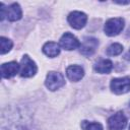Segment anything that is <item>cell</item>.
<instances>
[{
	"label": "cell",
	"mask_w": 130,
	"mask_h": 130,
	"mask_svg": "<svg viewBox=\"0 0 130 130\" xmlns=\"http://www.w3.org/2000/svg\"><path fill=\"white\" fill-rule=\"evenodd\" d=\"M94 71L101 74H108L112 71L113 69V63L111 60L109 59H101L100 61H98L94 66Z\"/></svg>",
	"instance_id": "obj_12"
},
{
	"label": "cell",
	"mask_w": 130,
	"mask_h": 130,
	"mask_svg": "<svg viewBox=\"0 0 130 130\" xmlns=\"http://www.w3.org/2000/svg\"><path fill=\"white\" fill-rule=\"evenodd\" d=\"M99 46V41L92 37H86L80 44V53L84 56H91Z\"/></svg>",
	"instance_id": "obj_7"
},
{
	"label": "cell",
	"mask_w": 130,
	"mask_h": 130,
	"mask_svg": "<svg viewBox=\"0 0 130 130\" xmlns=\"http://www.w3.org/2000/svg\"><path fill=\"white\" fill-rule=\"evenodd\" d=\"M115 3H118V4H129L130 1H125V2H123V1H115Z\"/></svg>",
	"instance_id": "obj_18"
},
{
	"label": "cell",
	"mask_w": 130,
	"mask_h": 130,
	"mask_svg": "<svg viewBox=\"0 0 130 130\" xmlns=\"http://www.w3.org/2000/svg\"><path fill=\"white\" fill-rule=\"evenodd\" d=\"M0 43H1V54L2 55L5 54V53H8L11 50L12 46H13L12 42L9 39L5 38V37H1L0 38Z\"/></svg>",
	"instance_id": "obj_16"
},
{
	"label": "cell",
	"mask_w": 130,
	"mask_h": 130,
	"mask_svg": "<svg viewBox=\"0 0 130 130\" xmlns=\"http://www.w3.org/2000/svg\"><path fill=\"white\" fill-rule=\"evenodd\" d=\"M123 28H124V19L121 17H115L109 19L104 26V30L106 35L110 37L119 35Z\"/></svg>",
	"instance_id": "obj_2"
},
{
	"label": "cell",
	"mask_w": 130,
	"mask_h": 130,
	"mask_svg": "<svg viewBox=\"0 0 130 130\" xmlns=\"http://www.w3.org/2000/svg\"><path fill=\"white\" fill-rule=\"evenodd\" d=\"M124 58L127 60V61H130V49L128 50V52L125 54V56H124Z\"/></svg>",
	"instance_id": "obj_17"
},
{
	"label": "cell",
	"mask_w": 130,
	"mask_h": 130,
	"mask_svg": "<svg viewBox=\"0 0 130 130\" xmlns=\"http://www.w3.org/2000/svg\"><path fill=\"white\" fill-rule=\"evenodd\" d=\"M43 52L47 56L53 58V57H56V56H58L60 54V47H59V45L57 43L48 42L43 46Z\"/></svg>",
	"instance_id": "obj_13"
},
{
	"label": "cell",
	"mask_w": 130,
	"mask_h": 130,
	"mask_svg": "<svg viewBox=\"0 0 130 130\" xmlns=\"http://www.w3.org/2000/svg\"><path fill=\"white\" fill-rule=\"evenodd\" d=\"M123 51V46L121 44L118 43H114L112 45H110L107 49V54L109 56H117L119 54H121Z\"/></svg>",
	"instance_id": "obj_14"
},
{
	"label": "cell",
	"mask_w": 130,
	"mask_h": 130,
	"mask_svg": "<svg viewBox=\"0 0 130 130\" xmlns=\"http://www.w3.org/2000/svg\"><path fill=\"white\" fill-rule=\"evenodd\" d=\"M60 46L68 51L75 50L80 47V43L75 36L70 32H65L60 39Z\"/></svg>",
	"instance_id": "obj_8"
},
{
	"label": "cell",
	"mask_w": 130,
	"mask_h": 130,
	"mask_svg": "<svg viewBox=\"0 0 130 130\" xmlns=\"http://www.w3.org/2000/svg\"><path fill=\"white\" fill-rule=\"evenodd\" d=\"M127 125V118L122 112H118L111 116L108 120L109 130H123Z\"/></svg>",
	"instance_id": "obj_5"
},
{
	"label": "cell",
	"mask_w": 130,
	"mask_h": 130,
	"mask_svg": "<svg viewBox=\"0 0 130 130\" xmlns=\"http://www.w3.org/2000/svg\"><path fill=\"white\" fill-rule=\"evenodd\" d=\"M22 16V11L18 3H12L6 8V17L10 21L19 20Z\"/></svg>",
	"instance_id": "obj_11"
},
{
	"label": "cell",
	"mask_w": 130,
	"mask_h": 130,
	"mask_svg": "<svg viewBox=\"0 0 130 130\" xmlns=\"http://www.w3.org/2000/svg\"><path fill=\"white\" fill-rule=\"evenodd\" d=\"M37 70L36 63L27 55H24L20 62V75L22 77H31L37 73Z\"/></svg>",
	"instance_id": "obj_4"
},
{
	"label": "cell",
	"mask_w": 130,
	"mask_h": 130,
	"mask_svg": "<svg viewBox=\"0 0 130 130\" xmlns=\"http://www.w3.org/2000/svg\"><path fill=\"white\" fill-rule=\"evenodd\" d=\"M81 128L83 130H103V126L101 123L98 122H88V121H82L81 122Z\"/></svg>",
	"instance_id": "obj_15"
},
{
	"label": "cell",
	"mask_w": 130,
	"mask_h": 130,
	"mask_svg": "<svg viewBox=\"0 0 130 130\" xmlns=\"http://www.w3.org/2000/svg\"><path fill=\"white\" fill-rule=\"evenodd\" d=\"M66 75L71 81H79L84 76V70L81 66L71 65L66 69Z\"/></svg>",
	"instance_id": "obj_10"
},
{
	"label": "cell",
	"mask_w": 130,
	"mask_h": 130,
	"mask_svg": "<svg viewBox=\"0 0 130 130\" xmlns=\"http://www.w3.org/2000/svg\"><path fill=\"white\" fill-rule=\"evenodd\" d=\"M111 89L116 94H123L130 91V77L114 78L111 81Z\"/></svg>",
	"instance_id": "obj_3"
},
{
	"label": "cell",
	"mask_w": 130,
	"mask_h": 130,
	"mask_svg": "<svg viewBox=\"0 0 130 130\" xmlns=\"http://www.w3.org/2000/svg\"><path fill=\"white\" fill-rule=\"evenodd\" d=\"M20 68V65H18L17 62L11 61L8 63H4L1 65V74L3 78H10L18 72Z\"/></svg>",
	"instance_id": "obj_9"
},
{
	"label": "cell",
	"mask_w": 130,
	"mask_h": 130,
	"mask_svg": "<svg viewBox=\"0 0 130 130\" xmlns=\"http://www.w3.org/2000/svg\"><path fill=\"white\" fill-rule=\"evenodd\" d=\"M68 22L69 24L76 29H80L82 28L86 21H87V16L85 13L81 12V11H73L68 15Z\"/></svg>",
	"instance_id": "obj_6"
},
{
	"label": "cell",
	"mask_w": 130,
	"mask_h": 130,
	"mask_svg": "<svg viewBox=\"0 0 130 130\" xmlns=\"http://www.w3.org/2000/svg\"><path fill=\"white\" fill-rule=\"evenodd\" d=\"M129 130H130V127H129Z\"/></svg>",
	"instance_id": "obj_19"
},
{
	"label": "cell",
	"mask_w": 130,
	"mask_h": 130,
	"mask_svg": "<svg viewBox=\"0 0 130 130\" xmlns=\"http://www.w3.org/2000/svg\"><path fill=\"white\" fill-rule=\"evenodd\" d=\"M64 84H65V79L61 73L55 71H51L48 73L45 80V85L48 89L54 91L62 87Z\"/></svg>",
	"instance_id": "obj_1"
}]
</instances>
